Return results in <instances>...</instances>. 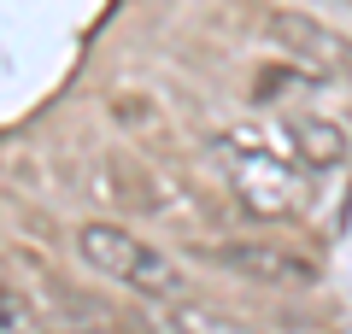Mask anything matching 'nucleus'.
<instances>
[{
	"label": "nucleus",
	"instance_id": "nucleus-1",
	"mask_svg": "<svg viewBox=\"0 0 352 334\" xmlns=\"http://www.w3.org/2000/svg\"><path fill=\"white\" fill-rule=\"evenodd\" d=\"M217 170H223L229 194L252 211V217H294L305 205V164L282 147L276 129H235V135H217Z\"/></svg>",
	"mask_w": 352,
	"mask_h": 334
},
{
	"label": "nucleus",
	"instance_id": "nucleus-2",
	"mask_svg": "<svg viewBox=\"0 0 352 334\" xmlns=\"http://www.w3.org/2000/svg\"><path fill=\"white\" fill-rule=\"evenodd\" d=\"M76 252H82V264L94 276H106V282L153 299V305L182 299V264H176L170 252H159L153 241L129 235L124 223H82V229H76Z\"/></svg>",
	"mask_w": 352,
	"mask_h": 334
},
{
	"label": "nucleus",
	"instance_id": "nucleus-3",
	"mask_svg": "<svg viewBox=\"0 0 352 334\" xmlns=\"http://www.w3.org/2000/svg\"><path fill=\"white\" fill-rule=\"evenodd\" d=\"M212 258L229 264V270H241V276H258V282L317 287V264L300 258V252H288V247H217Z\"/></svg>",
	"mask_w": 352,
	"mask_h": 334
},
{
	"label": "nucleus",
	"instance_id": "nucleus-4",
	"mask_svg": "<svg viewBox=\"0 0 352 334\" xmlns=\"http://www.w3.org/2000/svg\"><path fill=\"white\" fill-rule=\"evenodd\" d=\"M276 135H282V147H288L294 159L305 164V170H329V164L346 159V135H340L329 118H305V111H288V118L276 124Z\"/></svg>",
	"mask_w": 352,
	"mask_h": 334
},
{
	"label": "nucleus",
	"instance_id": "nucleus-5",
	"mask_svg": "<svg viewBox=\"0 0 352 334\" xmlns=\"http://www.w3.org/2000/svg\"><path fill=\"white\" fill-rule=\"evenodd\" d=\"M153 322H159V334H258L252 322H235V317H223L212 305H194V299H164V305H153Z\"/></svg>",
	"mask_w": 352,
	"mask_h": 334
},
{
	"label": "nucleus",
	"instance_id": "nucleus-6",
	"mask_svg": "<svg viewBox=\"0 0 352 334\" xmlns=\"http://www.w3.org/2000/svg\"><path fill=\"white\" fill-rule=\"evenodd\" d=\"M270 36H282V41H300V59H311V65H335V71H346L352 65V47L340 36H329L323 24H311V18H270Z\"/></svg>",
	"mask_w": 352,
	"mask_h": 334
},
{
	"label": "nucleus",
	"instance_id": "nucleus-7",
	"mask_svg": "<svg viewBox=\"0 0 352 334\" xmlns=\"http://www.w3.org/2000/svg\"><path fill=\"white\" fill-rule=\"evenodd\" d=\"M0 334H41L30 299L18 293V287H6V282H0Z\"/></svg>",
	"mask_w": 352,
	"mask_h": 334
}]
</instances>
